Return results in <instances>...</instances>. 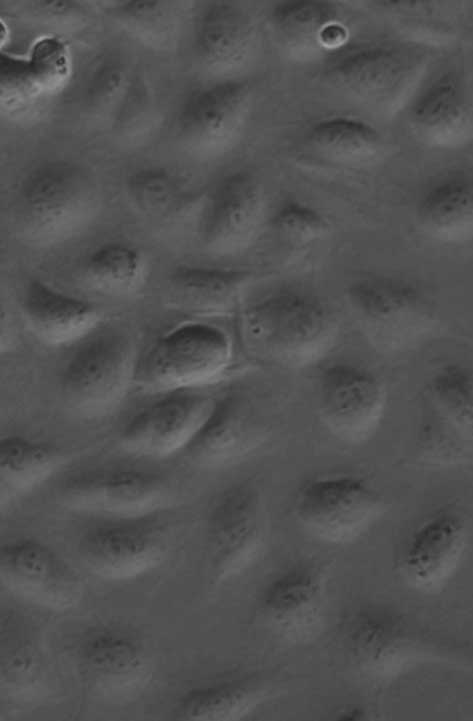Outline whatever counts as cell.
I'll return each mask as SVG.
<instances>
[{"label": "cell", "instance_id": "cell-1", "mask_svg": "<svg viewBox=\"0 0 473 721\" xmlns=\"http://www.w3.org/2000/svg\"><path fill=\"white\" fill-rule=\"evenodd\" d=\"M336 641L348 669L362 683L384 687L425 666L471 671V646L432 633L391 606L365 602L347 610Z\"/></svg>", "mask_w": 473, "mask_h": 721}, {"label": "cell", "instance_id": "cell-2", "mask_svg": "<svg viewBox=\"0 0 473 721\" xmlns=\"http://www.w3.org/2000/svg\"><path fill=\"white\" fill-rule=\"evenodd\" d=\"M248 348L260 359L298 369L322 359L339 335V320L311 289L282 284L248 302L241 311Z\"/></svg>", "mask_w": 473, "mask_h": 721}, {"label": "cell", "instance_id": "cell-3", "mask_svg": "<svg viewBox=\"0 0 473 721\" xmlns=\"http://www.w3.org/2000/svg\"><path fill=\"white\" fill-rule=\"evenodd\" d=\"M429 60L423 47L410 42H362L328 57L322 78L370 113L391 118L423 83Z\"/></svg>", "mask_w": 473, "mask_h": 721}, {"label": "cell", "instance_id": "cell-4", "mask_svg": "<svg viewBox=\"0 0 473 721\" xmlns=\"http://www.w3.org/2000/svg\"><path fill=\"white\" fill-rule=\"evenodd\" d=\"M345 299L362 335L384 353L422 341L437 319L429 291L419 281L400 274H361L348 283Z\"/></svg>", "mask_w": 473, "mask_h": 721}, {"label": "cell", "instance_id": "cell-5", "mask_svg": "<svg viewBox=\"0 0 473 721\" xmlns=\"http://www.w3.org/2000/svg\"><path fill=\"white\" fill-rule=\"evenodd\" d=\"M76 343L60 374L61 397L80 416H104L133 383L138 356L134 342L121 330L97 327Z\"/></svg>", "mask_w": 473, "mask_h": 721}, {"label": "cell", "instance_id": "cell-6", "mask_svg": "<svg viewBox=\"0 0 473 721\" xmlns=\"http://www.w3.org/2000/svg\"><path fill=\"white\" fill-rule=\"evenodd\" d=\"M385 500L364 476L333 472L305 480L292 503L299 526L315 540L346 545L363 536L384 514Z\"/></svg>", "mask_w": 473, "mask_h": 721}, {"label": "cell", "instance_id": "cell-7", "mask_svg": "<svg viewBox=\"0 0 473 721\" xmlns=\"http://www.w3.org/2000/svg\"><path fill=\"white\" fill-rule=\"evenodd\" d=\"M231 359L232 342L223 329L187 322L160 336L137 356L133 383L151 394L206 387L220 379Z\"/></svg>", "mask_w": 473, "mask_h": 721}, {"label": "cell", "instance_id": "cell-8", "mask_svg": "<svg viewBox=\"0 0 473 721\" xmlns=\"http://www.w3.org/2000/svg\"><path fill=\"white\" fill-rule=\"evenodd\" d=\"M246 77L205 80L178 106L173 135L182 151L199 161L217 160L241 142L253 108Z\"/></svg>", "mask_w": 473, "mask_h": 721}, {"label": "cell", "instance_id": "cell-9", "mask_svg": "<svg viewBox=\"0 0 473 721\" xmlns=\"http://www.w3.org/2000/svg\"><path fill=\"white\" fill-rule=\"evenodd\" d=\"M58 497L71 510L133 518L155 515L168 507L173 487L162 471L129 461L71 473L60 485Z\"/></svg>", "mask_w": 473, "mask_h": 721}, {"label": "cell", "instance_id": "cell-10", "mask_svg": "<svg viewBox=\"0 0 473 721\" xmlns=\"http://www.w3.org/2000/svg\"><path fill=\"white\" fill-rule=\"evenodd\" d=\"M261 493L250 480L232 482L209 503L206 537L215 586L242 575L258 560L265 543Z\"/></svg>", "mask_w": 473, "mask_h": 721}, {"label": "cell", "instance_id": "cell-11", "mask_svg": "<svg viewBox=\"0 0 473 721\" xmlns=\"http://www.w3.org/2000/svg\"><path fill=\"white\" fill-rule=\"evenodd\" d=\"M470 536V521L461 509H435L420 519L402 541L394 561L397 576L414 592L440 593L461 568Z\"/></svg>", "mask_w": 473, "mask_h": 721}, {"label": "cell", "instance_id": "cell-12", "mask_svg": "<svg viewBox=\"0 0 473 721\" xmlns=\"http://www.w3.org/2000/svg\"><path fill=\"white\" fill-rule=\"evenodd\" d=\"M328 581V570L317 561L298 560L285 566L257 597L260 623L287 644H311L325 626Z\"/></svg>", "mask_w": 473, "mask_h": 721}, {"label": "cell", "instance_id": "cell-13", "mask_svg": "<svg viewBox=\"0 0 473 721\" xmlns=\"http://www.w3.org/2000/svg\"><path fill=\"white\" fill-rule=\"evenodd\" d=\"M104 520L80 537L78 554L94 576L111 582L137 579L159 567L168 552L167 532L157 514Z\"/></svg>", "mask_w": 473, "mask_h": 721}, {"label": "cell", "instance_id": "cell-14", "mask_svg": "<svg viewBox=\"0 0 473 721\" xmlns=\"http://www.w3.org/2000/svg\"><path fill=\"white\" fill-rule=\"evenodd\" d=\"M188 36L193 60L205 80L245 77L260 47L256 17L234 1L194 3Z\"/></svg>", "mask_w": 473, "mask_h": 721}, {"label": "cell", "instance_id": "cell-15", "mask_svg": "<svg viewBox=\"0 0 473 721\" xmlns=\"http://www.w3.org/2000/svg\"><path fill=\"white\" fill-rule=\"evenodd\" d=\"M387 399L383 380L357 363L333 362L318 377V417L333 437L349 445L359 446L374 437Z\"/></svg>", "mask_w": 473, "mask_h": 721}, {"label": "cell", "instance_id": "cell-16", "mask_svg": "<svg viewBox=\"0 0 473 721\" xmlns=\"http://www.w3.org/2000/svg\"><path fill=\"white\" fill-rule=\"evenodd\" d=\"M75 655L87 686L107 698H132L152 677L147 644L129 625L108 622L87 629L77 641Z\"/></svg>", "mask_w": 473, "mask_h": 721}, {"label": "cell", "instance_id": "cell-17", "mask_svg": "<svg viewBox=\"0 0 473 721\" xmlns=\"http://www.w3.org/2000/svg\"><path fill=\"white\" fill-rule=\"evenodd\" d=\"M152 395L122 425L119 442L131 456L157 460L180 453L187 446L211 411L215 396L205 387Z\"/></svg>", "mask_w": 473, "mask_h": 721}, {"label": "cell", "instance_id": "cell-18", "mask_svg": "<svg viewBox=\"0 0 473 721\" xmlns=\"http://www.w3.org/2000/svg\"><path fill=\"white\" fill-rule=\"evenodd\" d=\"M472 386L470 369L459 363L443 365L426 382L424 398L433 417L420 434L426 462L449 466L471 461Z\"/></svg>", "mask_w": 473, "mask_h": 721}, {"label": "cell", "instance_id": "cell-19", "mask_svg": "<svg viewBox=\"0 0 473 721\" xmlns=\"http://www.w3.org/2000/svg\"><path fill=\"white\" fill-rule=\"evenodd\" d=\"M0 583L16 597L53 612L76 608L84 594L78 574L48 545L27 536L0 544Z\"/></svg>", "mask_w": 473, "mask_h": 721}, {"label": "cell", "instance_id": "cell-20", "mask_svg": "<svg viewBox=\"0 0 473 721\" xmlns=\"http://www.w3.org/2000/svg\"><path fill=\"white\" fill-rule=\"evenodd\" d=\"M266 221V193L260 179L251 171L235 170L206 195L198 235L208 251L236 254L254 242Z\"/></svg>", "mask_w": 473, "mask_h": 721}, {"label": "cell", "instance_id": "cell-21", "mask_svg": "<svg viewBox=\"0 0 473 721\" xmlns=\"http://www.w3.org/2000/svg\"><path fill=\"white\" fill-rule=\"evenodd\" d=\"M266 26L278 53L293 63L324 61L346 46L349 30L341 8L328 1L270 5Z\"/></svg>", "mask_w": 473, "mask_h": 721}, {"label": "cell", "instance_id": "cell-22", "mask_svg": "<svg viewBox=\"0 0 473 721\" xmlns=\"http://www.w3.org/2000/svg\"><path fill=\"white\" fill-rule=\"evenodd\" d=\"M268 433L267 422L250 398L231 390L215 396L208 416L180 453L199 466H226L255 451Z\"/></svg>", "mask_w": 473, "mask_h": 721}, {"label": "cell", "instance_id": "cell-23", "mask_svg": "<svg viewBox=\"0 0 473 721\" xmlns=\"http://www.w3.org/2000/svg\"><path fill=\"white\" fill-rule=\"evenodd\" d=\"M413 136L423 145L456 150L473 138L470 85L456 69H446L420 85L406 106Z\"/></svg>", "mask_w": 473, "mask_h": 721}, {"label": "cell", "instance_id": "cell-24", "mask_svg": "<svg viewBox=\"0 0 473 721\" xmlns=\"http://www.w3.org/2000/svg\"><path fill=\"white\" fill-rule=\"evenodd\" d=\"M271 681L260 674L238 672L205 680L180 693L171 708L176 720L239 721L273 695Z\"/></svg>", "mask_w": 473, "mask_h": 721}, {"label": "cell", "instance_id": "cell-25", "mask_svg": "<svg viewBox=\"0 0 473 721\" xmlns=\"http://www.w3.org/2000/svg\"><path fill=\"white\" fill-rule=\"evenodd\" d=\"M20 307L30 331L53 346L78 342L100 322V313L94 304L38 279L24 286Z\"/></svg>", "mask_w": 473, "mask_h": 721}, {"label": "cell", "instance_id": "cell-26", "mask_svg": "<svg viewBox=\"0 0 473 721\" xmlns=\"http://www.w3.org/2000/svg\"><path fill=\"white\" fill-rule=\"evenodd\" d=\"M415 221L418 229L434 241L447 244L471 241L473 196L470 173L453 169L433 178L417 200Z\"/></svg>", "mask_w": 473, "mask_h": 721}, {"label": "cell", "instance_id": "cell-27", "mask_svg": "<svg viewBox=\"0 0 473 721\" xmlns=\"http://www.w3.org/2000/svg\"><path fill=\"white\" fill-rule=\"evenodd\" d=\"M195 2L129 0L114 2L109 14L135 43L156 54L176 52L185 35Z\"/></svg>", "mask_w": 473, "mask_h": 721}, {"label": "cell", "instance_id": "cell-28", "mask_svg": "<svg viewBox=\"0 0 473 721\" xmlns=\"http://www.w3.org/2000/svg\"><path fill=\"white\" fill-rule=\"evenodd\" d=\"M46 678L43 650L26 619L13 611L0 614V688L12 698L31 700Z\"/></svg>", "mask_w": 473, "mask_h": 721}, {"label": "cell", "instance_id": "cell-29", "mask_svg": "<svg viewBox=\"0 0 473 721\" xmlns=\"http://www.w3.org/2000/svg\"><path fill=\"white\" fill-rule=\"evenodd\" d=\"M407 42L449 45L464 33L468 3L463 1H380L374 3Z\"/></svg>", "mask_w": 473, "mask_h": 721}, {"label": "cell", "instance_id": "cell-30", "mask_svg": "<svg viewBox=\"0 0 473 721\" xmlns=\"http://www.w3.org/2000/svg\"><path fill=\"white\" fill-rule=\"evenodd\" d=\"M250 279L247 271L183 265L168 277V294L177 306L200 314H224L233 309Z\"/></svg>", "mask_w": 473, "mask_h": 721}, {"label": "cell", "instance_id": "cell-31", "mask_svg": "<svg viewBox=\"0 0 473 721\" xmlns=\"http://www.w3.org/2000/svg\"><path fill=\"white\" fill-rule=\"evenodd\" d=\"M306 147L335 165L359 168L379 160L385 149L382 135L371 124L349 116H332L311 124Z\"/></svg>", "mask_w": 473, "mask_h": 721}, {"label": "cell", "instance_id": "cell-32", "mask_svg": "<svg viewBox=\"0 0 473 721\" xmlns=\"http://www.w3.org/2000/svg\"><path fill=\"white\" fill-rule=\"evenodd\" d=\"M61 460L48 442L18 434L0 437V507L46 481Z\"/></svg>", "mask_w": 473, "mask_h": 721}, {"label": "cell", "instance_id": "cell-33", "mask_svg": "<svg viewBox=\"0 0 473 721\" xmlns=\"http://www.w3.org/2000/svg\"><path fill=\"white\" fill-rule=\"evenodd\" d=\"M125 193L137 211L159 219L179 214L192 196L181 176L158 165L141 166L130 171L125 179Z\"/></svg>", "mask_w": 473, "mask_h": 721}, {"label": "cell", "instance_id": "cell-34", "mask_svg": "<svg viewBox=\"0 0 473 721\" xmlns=\"http://www.w3.org/2000/svg\"><path fill=\"white\" fill-rule=\"evenodd\" d=\"M86 281L96 290L113 295L135 292L146 277V259L135 246L109 242L96 248L83 266Z\"/></svg>", "mask_w": 473, "mask_h": 721}, {"label": "cell", "instance_id": "cell-35", "mask_svg": "<svg viewBox=\"0 0 473 721\" xmlns=\"http://www.w3.org/2000/svg\"><path fill=\"white\" fill-rule=\"evenodd\" d=\"M115 118L129 146L139 145L152 135L162 114L145 80L135 75Z\"/></svg>", "mask_w": 473, "mask_h": 721}, {"label": "cell", "instance_id": "cell-36", "mask_svg": "<svg viewBox=\"0 0 473 721\" xmlns=\"http://www.w3.org/2000/svg\"><path fill=\"white\" fill-rule=\"evenodd\" d=\"M268 224L279 238L293 246L320 240L330 229L329 221L321 212L297 200L282 203L270 216Z\"/></svg>", "mask_w": 473, "mask_h": 721}, {"label": "cell", "instance_id": "cell-37", "mask_svg": "<svg viewBox=\"0 0 473 721\" xmlns=\"http://www.w3.org/2000/svg\"><path fill=\"white\" fill-rule=\"evenodd\" d=\"M26 69L35 89L51 91L60 88L68 80L71 72L67 47L54 37L38 40L31 50Z\"/></svg>", "mask_w": 473, "mask_h": 721}, {"label": "cell", "instance_id": "cell-38", "mask_svg": "<svg viewBox=\"0 0 473 721\" xmlns=\"http://www.w3.org/2000/svg\"><path fill=\"white\" fill-rule=\"evenodd\" d=\"M14 335L13 320L0 290V354L12 346Z\"/></svg>", "mask_w": 473, "mask_h": 721}, {"label": "cell", "instance_id": "cell-39", "mask_svg": "<svg viewBox=\"0 0 473 721\" xmlns=\"http://www.w3.org/2000/svg\"><path fill=\"white\" fill-rule=\"evenodd\" d=\"M9 31L6 24L0 19V50L8 41Z\"/></svg>", "mask_w": 473, "mask_h": 721}]
</instances>
